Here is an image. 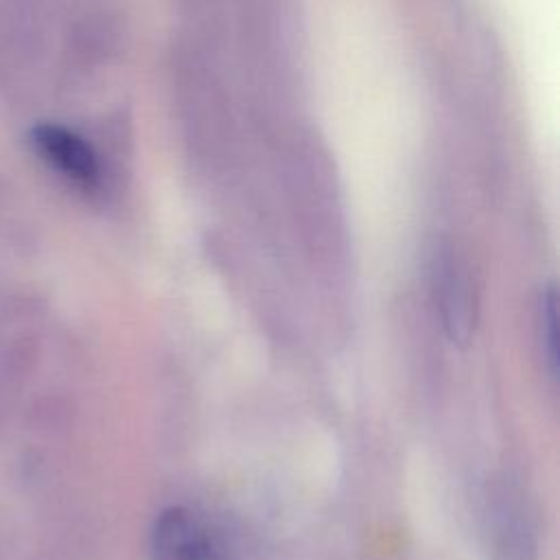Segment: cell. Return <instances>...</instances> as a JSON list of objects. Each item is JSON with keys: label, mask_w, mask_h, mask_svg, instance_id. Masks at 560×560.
I'll use <instances>...</instances> for the list:
<instances>
[{"label": "cell", "mask_w": 560, "mask_h": 560, "mask_svg": "<svg viewBox=\"0 0 560 560\" xmlns=\"http://www.w3.org/2000/svg\"><path fill=\"white\" fill-rule=\"evenodd\" d=\"M433 295L446 337L457 346H466L475 328V289L457 258L442 256L438 260Z\"/></svg>", "instance_id": "3957f363"}, {"label": "cell", "mask_w": 560, "mask_h": 560, "mask_svg": "<svg viewBox=\"0 0 560 560\" xmlns=\"http://www.w3.org/2000/svg\"><path fill=\"white\" fill-rule=\"evenodd\" d=\"M492 560H532L534 536L527 514L510 492H499L490 505L488 527Z\"/></svg>", "instance_id": "277c9868"}, {"label": "cell", "mask_w": 560, "mask_h": 560, "mask_svg": "<svg viewBox=\"0 0 560 560\" xmlns=\"http://www.w3.org/2000/svg\"><path fill=\"white\" fill-rule=\"evenodd\" d=\"M556 291L549 287L540 295L538 304V337H540V350L547 361L549 372L558 374V311H556Z\"/></svg>", "instance_id": "5b68a950"}, {"label": "cell", "mask_w": 560, "mask_h": 560, "mask_svg": "<svg viewBox=\"0 0 560 560\" xmlns=\"http://www.w3.org/2000/svg\"><path fill=\"white\" fill-rule=\"evenodd\" d=\"M149 547L153 560H230L221 529L186 505H171L155 516Z\"/></svg>", "instance_id": "6da1fadb"}, {"label": "cell", "mask_w": 560, "mask_h": 560, "mask_svg": "<svg viewBox=\"0 0 560 560\" xmlns=\"http://www.w3.org/2000/svg\"><path fill=\"white\" fill-rule=\"evenodd\" d=\"M37 155L72 184L92 190L101 184V164L94 149L74 131L59 125H39L31 133Z\"/></svg>", "instance_id": "7a4b0ae2"}]
</instances>
